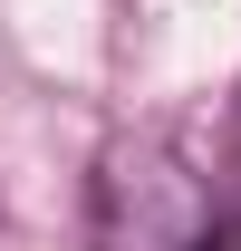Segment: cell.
Here are the masks:
<instances>
[{
    "label": "cell",
    "instance_id": "obj_2",
    "mask_svg": "<svg viewBox=\"0 0 241 251\" xmlns=\"http://www.w3.org/2000/svg\"><path fill=\"white\" fill-rule=\"evenodd\" d=\"M193 251H241V222L222 213V222H212V232H203V242H193Z\"/></svg>",
    "mask_w": 241,
    "mask_h": 251
},
{
    "label": "cell",
    "instance_id": "obj_1",
    "mask_svg": "<svg viewBox=\"0 0 241 251\" xmlns=\"http://www.w3.org/2000/svg\"><path fill=\"white\" fill-rule=\"evenodd\" d=\"M212 222H222L212 184L164 135H125L96 155V242L106 251H193Z\"/></svg>",
    "mask_w": 241,
    "mask_h": 251
}]
</instances>
